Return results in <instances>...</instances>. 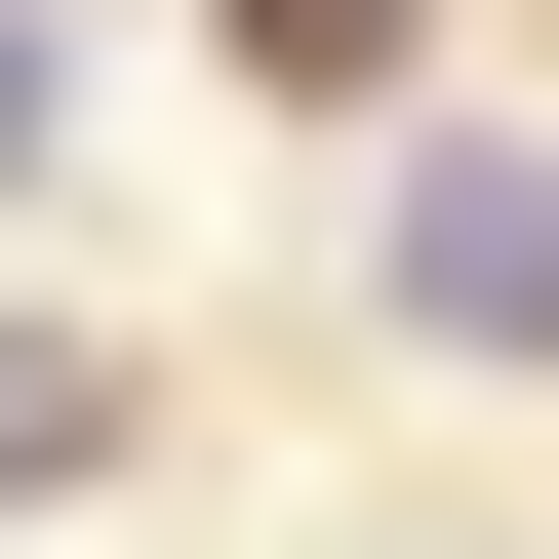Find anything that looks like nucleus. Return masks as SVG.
I'll return each mask as SVG.
<instances>
[{"label":"nucleus","instance_id":"1","mask_svg":"<svg viewBox=\"0 0 559 559\" xmlns=\"http://www.w3.org/2000/svg\"><path fill=\"white\" fill-rule=\"evenodd\" d=\"M360 280L440 320V360H559V160H400V200H360Z\"/></svg>","mask_w":559,"mask_h":559},{"label":"nucleus","instance_id":"2","mask_svg":"<svg viewBox=\"0 0 559 559\" xmlns=\"http://www.w3.org/2000/svg\"><path fill=\"white\" fill-rule=\"evenodd\" d=\"M81 440H120V360H81V320H0V520H40Z\"/></svg>","mask_w":559,"mask_h":559},{"label":"nucleus","instance_id":"3","mask_svg":"<svg viewBox=\"0 0 559 559\" xmlns=\"http://www.w3.org/2000/svg\"><path fill=\"white\" fill-rule=\"evenodd\" d=\"M40 120H81V40H40V0H0V200H40Z\"/></svg>","mask_w":559,"mask_h":559}]
</instances>
